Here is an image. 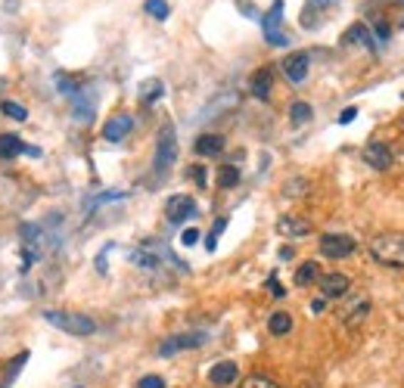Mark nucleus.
Here are the masks:
<instances>
[{"instance_id":"f257e3e1","label":"nucleus","mask_w":404,"mask_h":388,"mask_svg":"<svg viewBox=\"0 0 404 388\" xmlns=\"http://www.w3.org/2000/svg\"><path fill=\"white\" fill-rule=\"evenodd\" d=\"M371 258L383 267H404V233H380L371 239Z\"/></svg>"},{"instance_id":"f03ea898","label":"nucleus","mask_w":404,"mask_h":388,"mask_svg":"<svg viewBox=\"0 0 404 388\" xmlns=\"http://www.w3.org/2000/svg\"><path fill=\"white\" fill-rule=\"evenodd\" d=\"M41 317H44L50 326H56V330H63L68 335H90V332H97L93 317L78 314V310H44Z\"/></svg>"},{"instance_id":"7ed1b4c3","label":"nucleus","mask_w":404,"mask_h":388,"mask_svg":"<svg viewBox=\"0 0 404 388\" xmlns=\"http://www.w3.org/2000/svg\"><path fill=\"white\" fill-rule=\"evenodd\" d=\"M177 159V140H175V127L165 125L159 131V140H156V174H165V171L175 165Z\"/></svg>"},{"instance_id":"20e7f679","label":"nucleus","mask_w":404,"mask_h":388,"mask_svg":"<svg viewBox=\"0 0 404 388\" xmlns=\"http://www.w3.org/2000/svg\"><path fill=\"white\" fill-rule=\"evenodd\" d=\"M280 22H283V0H274V6L264 13V19H261L264 38H268V44H274V47H286L289 44V38H286V31L280 28Z\"/></svg>"},{"instance_id":"39448f33","label":"nucleus","mask_w":404,"mask_h":388,"mask_svg":"<svg viewBox=\"0 0 404 388\" xmlns=\"http://www.w3.org/2000/svg\"><path fill=\"white\" fill-rule=\"evenodd\" d=\"M355 252V239L348 233H323L321 236V255L323 258H348Z\"/></svg>"},{"instance_id":"423d86ee","label":"nucleus","mask_w":404,"mask_h":388,"mask_svg":"<svg viewBox=\"0 0 404 388\" xmlns=\"http://www.w3.org/2000/svg\"><path fill=\"white\" fill-rule=\"evenodd\" d=\"M205 342V332H180V335H171L159 345V355L162 357H171V355H180V351H190V348H200Z\"/></svg>"},{"instance_id":"0eeeda50","label":"nucleus","mask_w":404,"mask_h":388,"mask_svg":"<svg viewBox=\"0 0 404 388\" xmlns=\"http://www.w3.org/2000/svg\"><path fill=\"white\" fill-rule=\"evenodd\" d=\"M308 65H311V56H308L305 50H296V53H289V56L280 63L283 75H286L292 84H302V81H305V78H308Z\"/></svg>"},{"instance_id":"6e6552de","label":"nucleus","mask_w":404,"mask_h":388,"mask_svg":"<svg viewBox=\"0 0 404 388\" xmlns=\"http://www.w3.org/2000/svg\"><path fill=\"white\" fill-rule=\"evenodd\" d=\"M165 218L171 224H184L196 218V202L190 199V196H171V199L165 202Z\"/></svg>"},{"instance_id":"1a4fd4ad","label":"nucleus","mask_w":404,"mask_h":388,"mask_svg":"<svg viewBox=\"0 0 404 388\" xmlns=\"http://www.w3.org/2000/svg\"><path fill=\"white\" fill-rule=\"evenodd\" d=\"M317 283H321L323 298H342V295H348V289H351V280L346 273H323V277H317Z\"/></svg>"},{"instance_id":"9d476101","label":"nucleus","mask_w":404,"mask_h":388,"mask_svg":"<svg viewBox=\"0 0 404 388\" xmlns=\"http://www.w3.org/2000/svg\"><path fill=\"white\" fill-rule=\"evenodd\" d=\"M131 127H134V118L131 115H113L106 122V127H103V140H109V143H122L128 134H131Z\"/></svg>"},{"instance_id":"9b49d317","label":"nucleus","mask_w":404,"mask_h":388,"mask_svg":"<svg viewBox=\"0 0 404 388\" xmlns=\"http://www.w3.org/2000/svg\"><path fill=\"white\" fill-rule=\"evenodd\" d=\"M364 162L371 168H376V171H385L392 165V150L385 143H380V140H373V143H367L364 146Z\"/></svg>"},{"instance_id":"f8f14e48","label":"nucleus","mask_w":404,"mask_h":388,"mask_svg":"<svg viewBox=\"0 0 404 388\" xmlns=\"http://www.w3.org/2000/svg\"><path fill=\"white\" fill-rule=\"evenodd\" d=\"M277 233L286 239H299V236H308V233H311V224L305 218H296V214H283L277 221Z\"/></svg>"},{"instance_id":"ddd939ff","label":"nucleus","mask_w":404,"mask_h":388,"mask_svg":"<svg viewBox=\"0 0 404 388\" xmlns=\"http://www.w3.org/2000/svg\"><path fill=\"white\" fill-rule=\"evenodd\" d=\"M237 376H239V367L234 364V360H221V364H214V367L209 369V382H212V385H218V388L234 385V382H237Z\"/></svg>"},{"instance_id":"4468645a","label":"nucleus","mask_w":404,"mask_h":388,"mask_svg":"<svg viewBox=\"0 0 404 388\" xmlns=\"http://www.w3.org/2000/svg\"><path fill=\"white\" fill-rule=\"evenodd\" d=\"M249 90H252L255 100H271V90H274V72L271 68H259L249 81Z\"/></svg>"},{"instance_id":"2eb2a0df","label":"nucleus","mask_w":404,"mask_h":388,"mask_svg":"<svg viewBox=\"0 0 404 388\" xmlns=\"http://www.w3.org/2000/svg\"><path fill=\"white\" fill-rule=\"evenodd\" d=\"M371 41H373V34H371V28H367L364 22H355V25H348V28L342 31V44H346V47H358V44L371 47Z\"/></svg>"},{"instance_id":"dca6fc26","label":"nucleus","mask_w":404,"mask_h":388,"mask_svg":"<svg viewBox=\"0 0 404 388\" xmlns=\"http://www.w3.org/2000/svg\"><path fill=\"white\" fill-rule=\"evenodd\" d=\"M22 152H25L22 137H16V134H4V137H0V162H13V159H19Z\"/></svg>"},{"instance_id":"f3484780","label":"nucleus","mask_w":404,"mask_h":388,"mask_svg":"<svg viewBox=\"0 0 404 388\" xmlns=\"http://www.w3.org/2000/svg\"><path fill=\"white\" fill-rule=\"evenodd\" d=\"M193 150L200 155H221V150H224V137L221 134H202V137H196Z\"/></svg>"},{"instance_id":"a211bd4d","label":"nucleus","mask_w":404,"mask_h":388,"mask_svg":"<svg viewBox=\"0 0 404 388\" xmlns=\"http://www.w3.org/2000/svg\"><path fill=\"white\" fill-rule=\"evenodd\" d=\"M367 314H371V301H358L355 308H348V310H342V323L346 326H351V330H355V326H361L367 320Z\"/></svg>"},{"instance_id":"6ab92c4d","label":"nucleus","mask_w":404,"mask_h":388,"mask_svg":"<svg viewBox=\"0 0 404 388\" xmlns=\"http://www.w3.org/2000/svg\"><path fill=\"white\" fill-rule=\"evenodd\" d=\"M336 4H339V0H308L305 10H302V25H305V28H317V25H314V16L323 13L326 6H336Z\"/></svg>"},{"instance_id":"aec40b11","label":"nucleus","mask_w":404,"mask_h":388,"mask_svg":"<svg viewBox=\"0 0 404 388\" xmlns=\"http://www.w3.org/2000/svg\"><path fill=\"white\" fill-rule=\"evenodd\" d=\"M317 277H321V264L305 261V264H299V271H296V286H311V283H317Z\"/></svg>"},{"instance_id":"412c9836","label":"nucleus","mask_w":404,"mask_h":388,"mask_svg":"<svg viewBox=\"0 0 404 388\" xmlns=\"http://www.w3.org/2000/svg\"><path fill=\"white\" fill-rule=\"evenodd\" d=\"M268 330H271V335H286L292 330V317L286 310H274L271 320H268Z\"/></svg>"},{"instance_id":"4be33fe9","label":"nucleus","mask_w":404,"mask_h":388,"mask_svg":"<svg viewBox=\"0 0 404 388\" xmlns=\"http://www.w3.org/2000/svg\"><path fill=\"white\" fill-rule=\"evenodd\" d=\"M162 93H165V84H162L159 78H150V81L140 84V100L146 103V106H150V103H156Z\"/></svg>"},{"instance_id":"5701e85b","label":"nucleus","mask_w":404,"mask_h":388,"mask_svg":"<svg viewBox=\"0 0 404 388\" xmlns=\"http://www.w3.org/2000/svg\"><path fill=\"white\" fill-rule=\"evenodd\" d=\"M56 88H59V93H66V97H78L81 93V88H78V81H75L72 75H66V72H56Z\"/></svg>"},{"instance_id":"b1692460","label":"nucleus","mask_w":404,"mask_h":388,"mask_svg":"<svg viewBox=\"0 0 404 388\" xmlns=\"http://www.w3.org/2000/svg\"><path fill=\"white\" fill-rule=\"evenodd\" d=\"M131 261L137 267H143V271H156V267L162 264L156 252H146V248H140V252H131Z\"/></svg>"},{"instance_id":"393cba45","label":"nucleus","mask_w":404,"mask_h":388,"mask_svg":"<svg viewBox=\"0 0 404 388\" xmlns=\"http://www.w3.org/2000/svg\"><path fill=\"white\" fill-rule=\"evenodd\" d=\"M239 184V168L237 165H221L218 171V187L221 189H230V187H237Z\"/></svg>"},{"instance_id":"a878e982","label":"nucleus","mask_w":404,"mask_h":388,"mask_svg":"<svg viewBox=\"0 0 404 388\" xmlns=\"http://www.w3.org/2000/svg\"><path fill=\"white\" fill-rule=\"evenodd\" d=\"M93 118V103H88V97H84V93H78V97H75V122H90Z\"/></svg>"},{"instance_id":"bb28decb","label":"nucleus","mask_w":404,"mask_h":388,"mask_svg":"<svg viewBox=\"0 0 404 388\" xmlns=\"http://www.w3.org/2000/svg\"><path fill=\"white\" fill-rule=\"evenodd\" d=\"M0 109H4V115H6V118H16V122H29V109H25L22 103L4 100V103H0Z\"/></svg>"},{"instance_id":"cd10ccee","label":"nucleus","mask_w":404,"mask_h":388,"mask_svg":"<svg viewBox=\"0 0 404 388\" xmlns=\"http://www.w3.org/2000/svg\"><path fill=\"white\" fill-rule=\"evenodd\" d=\"M289 122L292 125L311 122V106H308V103H292V106H289Z\"/></svg>"},{"instance_id":"c85d7f7f","label":"nucleus","mask_w":404,"mask_h":388,"mask_svg":"<svg viewBox=\"0 0 404 388\" xmlns=\"http://www.w3.org/2000/svg\"><path fill=\"white\" fill-rule=\"evenodd\" d=\"M143 10L150 13L152 19H159V22H162V19H168V16H171V6L165 4V0H146Z\"/></svg>"},{"instance_id":"c756f323","label":"nucleus","mask_w":404,"mask_h":388,"mask_svg":"<svg viewBox=\"0 0 404 388\" xmlns=\"http://www.w3.org/2000/svg\"><path fill=\"white\" fill-rule=\"evenodd\" d=\"M224 227H227V218L214 221V227L209 230V236H205V248H209V252H214V248H218V236L224 233Z\"/></svg>"},{"instance_id":"7c9ffc66","label":"nucleus","mask_w":404,"mask_h":388,"mask_svg":"<svg viewBox=\"0 0 404 388\" xmlns=\"http://www.w3.org/2000/svg\"><path fill=\"white\" fill-rule=\"evenodd\" d=\"M239 388H280V385L274 382V379H268V376H259V373H255V376H246Z\"/></svg>"},{"instance_id":"2f4dec72","label":"nucleus","mask_w":404,"mask_h":388,"mask_svg":"<svg viewBox=\"0 0 404 388\" xmlns=\"http://www.w3.org/2000/svg\"><path fill=\"white\" fill-rule=\"evenodd\" d=\"M25 360H29V351H22V355L16 357V360H10V367H6V382H4V388H10V382H13L16 376H19V369H22Z\"/></svg>"},{"instance_id":"473e14b6","label":"nucleus","mask_w":404,"mask_h":388,"mask_svg":"<svg viewBox=\"0 0 404 388\" xmlns=\"http://www.w3.org/2000/svg\"><path fill=\"white\" fill-rule=\"evenodd\" d=\"M137 388H165V379L162 376H143L140 382H137Z\"/></svg>"},{"instance_id":"72a5a7b5","label":"nucleus","mask_w":404,"mask_h":388,"mask_svg":"<svg viewBox=\"0 0 404 388\" xmlns=\"http://www.w3.org/2000/svg\"><path fill=\"white\" fill-rule=\"evenodd\" d=\"M305 180H289V184L286 187H283V189H286V196H302L305 193Z\"/></svg>"},{"instance_id":"f704fd0d","label":"nucleus","mask_w":404,"mask_h":388,"mask_svg":"<svg viewBox=\"0 0 404 388\" xmlns=\"http://www.w3.org/2000/svg\"><path fill=\"white\" fill-rule=\"evenodd\" d=\"M196 239H200V230L196 227H187L184 233H180V243L184 246H196Z\"/></svg>"},{"instance_id":"c9c22d12","label":"nucleus","mask_w":404,"mask_h":388,"mask_svg":"<svg viewBox=\"0 0 404 388\" xmlns=\"http://www.w3.org/2000/svg\"><path fill=\"white\" fill-rule=\"evenodd\" d=\"M268 289H271V295H274V298H283V295H286V289L280 286V280H277V277H271V280H268Z\"/></svg>"},{"instance_id":"e433bc0d","label":"nucleus","mask_w":404,"mask_h":388,"mask_svg":"<svg viewBox=\"0 0 404 388\" xmlns=\"http://www.w3.org/2000/svg\"><path fill=\"white\" fill-rule=\"evenodd\" d=\"M389 34H392V28H389L385 22L376 25V38H380V44H385V41H389Z\"/></svg>"},{"instance_id":"4c0bfd02","label":"nucleus","mask_w":404,"mask_h":388,"mask_svg":"<svg viewBox=\"0 0 404 388\" xmlns=\"http://www.w3.org/2000/svg\"><path fill=\"white\" fill-rule=\"evenodd\" d=\"M355 115H358V109H355V106H348V109L339 115V125H351V122H355Z\"/></svg>"},{"instance_id":"58836bf2","label":"nucleus","mask_w":404,"mask_h":388,"mask_svg":"<svg viewBox=\"0 0 404 388\" xmlns=\"http://www.w3.org/2000/svg\"><path fill=\"white\" fill-rule=\"evenodd\" d=\"M109 248H113V246H106V248L100 252V258H97V271H100V273H106V255H109Z\"/></svg>"},{"instance_id":"ea45409f","label":"nucleus","mask_w":404,"mask_h":388,"mask_svg":"<svg viewBox=\"0 0 404 388\" xmlns=\"http://www.w3.org/2000/svg\"><path fill=\"white\" fill-rule=\"evenodd\" d=\"M193 180H196L200 187H205V171H202V168H193Z\"/></svg>"},{"instance_id":"a19ab883","label":"nucleus","mask_w":404,"mask_h":388,"mask_svg":"<svg viewBox=\"0 0 404 388\" xmlns=\"http://www.w3.org/2000/svg\"><path fill=\"white\" fill-rule=\"evenodd\" d=\"M323 308H326V298H317V301H314V305H311V310H314V314H321V310H323Z\"/></svg>"},{"instance_id":"79ce46f5","label":"nucleus","mask_w":404,"mask_h":388,"mask_svg":"<svg viewBox=\"0 0 404 388\" xmlns=\"http://www.w3.org/2000/svg\"><path fill=\"white\" fill-rule=\"evenodd\" d=\"M25 155H31V159H41V150H38V146H25Z\"/></svg>"}]
</instances>
